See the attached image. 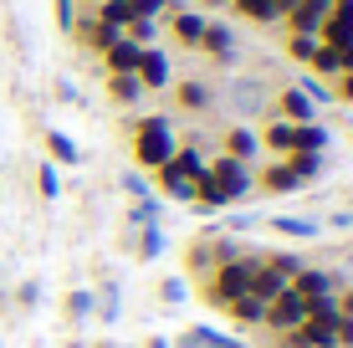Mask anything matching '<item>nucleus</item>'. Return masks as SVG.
Listing matches in <instances>:
<instances>
[{
	"label": "nucleus",
	"instance_id": "f257e3e1",
	"mask_svg": "<svg viewBox=\"0 0 353 348\" xmlns=\"http://www.w3.org/2000/svg\"><path fill=\"white\" fill-rule=\"evenodd\" d=\"M261 261H266V251H261V246H251L246 256H236V261H221V267H210V272H205V282H200V297H205L210 307L236 303V297L251 287V272H256Z\"/></svg>",
	"mask_w": 353,
	"mask_h": 348
},
{
	"label": "nucleus",
	"instance_id": "f03ea898",
	"mask_svg": "<svg viewBox=\"0 0 353 348\" xmlns=\"http://www.w3.org/2000/svg\"><path fill=\"white\" fill-rule=\"evenodd\" d=\"M174 149H179V134H174V118L169 113H149L133 123V164L139 170H159Z\"/></svg>",
	"mask_w": 353,
	"mask_h": 348
},
{
	"label": "nucleus",
	"instance_id": "7ed1b4c3",
	"mask_svg": "<svg viewBox=\"0 0 353 348\" xmlns=\"http://www.w3.org/2000/svg\"><path fill=\"white\" fill-rule=\"evenodd\" d=\"M205 170H210V179L221 185V195L230 205H236V200H251V190H256V164H246V159L215 154V159H205Z\"/></svg>",
	"mask_w": 353,
	"mask_h": 348
},
{
	"label": "nucleus",
	"instance_id": "20e7f679",
	"mask_svg": "<svg viewBox=\"0 0 353 348\" xmlns=\"http://www.w3.org/2000/svg\"><path fill=\"white\" fill-rule=\"evenodd\" d=\"M348 282H353V277H348L343 267H312V261H307V267L292 277V292H302V297L312 303V297H338Z\"/></svg>",
	"mask_w": 353,
	"mask_h": 348
},
{
	"label": "nucleus",
	"instance_id": "39448f33",
	"mask_svg": "<svg viewBox=\"0 0 353 348\" xmlns=\"http://www.w3.org/2000/svg\"><path fill=\"white\" fill-rule=\"evenodd\" d=\"M302 323H307V297L302 292H287L282 297H272V303H266V318H261V328H272L276 338H282V333H297Z\"/></svg>",
	"mask_w": 353,
	"mask_h": 348
},
{
	"label": "nucleus",
	"instance_id": "423d86ee",
	"mask_svg": "<svg viewBox=\"0 0 353 348\" xmlns=\"http://www.w3.org/2000/svg\"><path fill=\"white\" fill-rule=\"evenodd\" d=\"M200 52L210 57V62H221V67H236L241 62V41H236V31H230L225 21H205Z\"/></svg>",
	"mask_w": 353,
	"mask_h": 348
},
{
	"label": "nucleus",
	"instance_id": "0eeeda50",
	"mask_svg": "<svg viewBox=\"0 0 353 348\" xmlns=\"http://www.w3.org/2000/svg\"><path fill=\"white\" fill-rule=\"evenodd\" d=\"M72 36H77V46H82V52H97V57H103V52H108V46H113L123 31H118V26H108V21H97L92 10H82V16H77V26H72Z\"/></svg>",
	"mask_w": 353,
	"mask_h": 348
},
{
	"label": "nucleus",
	"instance_id": "6e6552de",
	"mask_svg": "<svg viewBox=\"0 0 353 348\" xmlns=\"http://www.w3.org/2000/svg\"><path fill=\"white\" fill-rule=\"evenodd\" d=\"M154 185H159L164 200H179V205H194V174H185L174 159H164L159 170H154Z\"/></svg>",
	"mask_w": 353,
	"mask_h": 348
},
{
	"label": "nucleus",
	"instance_id": "1a4fd4ad",
	"mask_svg": "<svg viewBox=\"0 0 353 348\" xmlns=\"http://www.w3.org/2000/svg\"><path fill=\"white\" fill-rule=\"evenodd\" d=\"M169 36H174L179 46H190V52H200V36H205V10H190V6H179V10H169Z\"/></svg>",
	"mask_w": 353,
	"mask_h": 348
},
{
	"label": "nucleus",
	"instance_id": "9d476101",
	"mask_svg": "<svg viewBox=\"0 0 353 348\" xmlns=\"http://www.w3.org/2000/svg\"><path fill=\"white\" fill-rule=\"evenodd\" d=\"M327 6H333V0H297V6L287 10V31H297V36H323Z\"/></svg>",
	"mask_w": 353,
	"mask_h": 348
},
{
	"label": "nucleus",
	"instance_id": "9b49d317",
	"mask_svg": "<svg viewBox=\"0 0 353 348\" xmlns=\"http://www.w3.org/2000/svg\"><path fill=\"white\" fill-rule=\"evenodd\" d=\"M169 77H174V67H169V52H164V46H143V62H139L143 92H164Z\"/></svg>",
	"mask_w": 353,
	"mask_h": 348
},
{
	"label": "nucleus",
	"instance_id": "f8f14e48",
	"mask_svg": "<svg viewBox=\"0 0 353 348\" xmlns=\"http://www.w3.org/2000/svg\"><path fill=\"white\" fill-rule=\"evenodd\" d=\"M323 41L327 46H353V0H333V6H327Z\"/></svg>",
	"mask_w": 353,
	"mask_h": 348
},
{
	"label": "nucleus",
	"instance_id": "ddd939ff",
	"mask_svg": "<svg viewBox=\"0 0 353 348\" xmlns=\"http://www.w3.org/2000/svg\"><path fill=\"white\" fill-rule=\"evenodd\" d=\"M174 103L185 108V113H210V108L221 103V92H215L205 77H190V82H179V88H174Z\"/></svg>",
	"mask_w": 353,
	"mask_h": 348
},
{
	"label": "nucleus",
	"instance_id": "4468645a",
	"mask_svg": "<svg viewBox=\"0 0 353 348\" xmlns=\"http://www.w3.org/2000/svg\"><path fill=\"white\" fill-rule=\"evenodd\" d=\"M266 225L287 241H318L323 236V221H312V215H266Z\"/></svg>",
	"mask_w": 353,
	"mask_h": 348
},
{
	"label": "nucleus",
	"instance_id": "2eb2a0df",
	"mask_svg": "<svg viewBox=\"0 0 353 348\" xmlns=\"http://www.w3.org/2000/svg\"><path fill=\"white\" fill-rule=\"evenodd\" d=\"M230 10H236L241 21H251V26H276V21H287L282 0H230Z\"/></svg>",
	"mask_w": 353,
	"mask_h": 348
},
{
	"label": "nucleus",
	"instance_id": "dca6fc26",
	"mask_svg": "<svg viewBox=\"0 0 353 348\" xmlns=\"http://www.w3.org/2000/svg\"><path fill=\"white\" fill-rule=\"evenodd\" d=\"M276 118H287V123H312V118H318V108H312V103H307V92L292 82V88L276 92Z\"/></svg>",
	"mask_w": 353,
	"mask_h": 348
},
{
	"label": "nucleus",
	"instance_id": "f3484780",
	"mask_svg": "<svg viewBox=\"0 0 353 348\" xmlns=\"http://www.w3.org/2000/svg\"><path fill=\"white\" fill-rule=\"evenodd\" d=\"M327 143H333V134L312 118V123H292V154H327Z\"/></svg>",
	"mask_w": 353,
	"mask_h": 348
},
{
	"label": "nucleus",
	"instance_id": "a211bd4d",
	"mask_svg": "<svg viewBox=\"0 0 353 348\" xmlns=\"http://www.w3.org/2000/svg\"><path fill=\"white\" fill-rule=\"evenodd\" d=\"M128 236H133V256H139V261H159L169 251L164 225H139V231H128Z\"/></svg>",
	"mask_w": 353,
	"mask_h": 348
},
{
	"label": "nucleus",
	"instance_id": "6ab92c4d",
	"mask_svg": "<svg viewBox=\"0 0 353 348\" xmlns=\"http://www.w3.org/2000/svg\"><path fill=\"white\" fill-rule=\"evenodd\" d=\"M256 185L266 190V195H297V190H302V179L292 174V164H287V159H276L272 170H261V174H256Z\"/></svg>",
	"mask_w": 353,
	"mask_h": 348
},
{
	"label": "nucleus",
	"instance_id": "aec40b11",
	"mask_svg": "<svg viewBox=\"0 0 353 348\" xmlns=\"http://www.w3.org/2000/svg\"><path fill=\"white\" fill-rule=\"evenodd\" d=\"M287 287H292V282L282 277V272H276V267H266V261H261V267L251 272V287H246V292L256 297V303H272V297H282Z\"/></svg>",
	"mask_w": 353,
	"mask_h": 348
},
{
	"label": "nucleus",
	"instance_id": "412c9836",
	"mask_svg": "<svg viewBox=\"0 0 353 348\" xmlns=\"http://www.w3.org/2000/svg\"><path fill=\"white\" fill-rule=\"evenodd\" d=\"M225 154H230V159L256 164V154H261V134H256V128H246V123H236V128L225 134Z\"/></svg>",
	"mask_w": 353,
	"mask_h": 348
},
{
	"label": "nucleus",
	"instance_id": "4be33fe9",
	"mask_svg": "<svg viewBox=\"0 0 353 348\" xmlns=\"http://www.w3.org/2000/svg\"><path fill=\"white\" fill-rule=\"evenodd\" d=\"M103 62H108V72H139L143 46H139V41H128V36H118V41L103 52Z\"/></svg>",
	"mask_w": 353,
	"mask_h": 348
},
{
	"label": "nucleus",
	"instance_id": "5701e85b",
	"mask_svg": "<svg viewBox=\"0 0 353 348\" xmlns=\"http://www.w3.org/2000/svg\"><path fill=\"white\" fill-rule=\"evenodd\" d=\"M221 313H225L230 323H236V328H261V318H266V303H256L251 292H241L236 303H225V307H221Z\"/></svg>",
	"mask_w": 353,
	"mask_h": 348
},
{
	"label": "nucleus",
	"instance_id": "b1692460",
	"mask_svg": "<svg viewBox=\"0 0 353 348\" xmlns=\"http://www.w3.org/2000/svg\"><path fill=\"white\" fill-rule=\"evenodd\" d=\"M108 98H113L118 108H133L143 98V82H139V72H108Z\"/></svg>",
	"mask_w": 353,
	"mask_h": 348
},
{
	"label": "nucleus",
	"instance_id": "393cba45",
	"mask_svg": "<svg viewBox=\"0 0 353 348\" xmlns=\"http://www.w3.org/2000/svg\"><path fill=\"white\" fill-rule=\"evenodd\" d=\"M312 77H323V82H338L343 77V46H327V41H318V52H312Z\"/></svg>",
	"mask_w": 353,
	"mask_h": 348
},
{
	"label": "nucleus",
	"instance_id": "a878e982",
	"mask_svg": "<svg viewBox=\"0 0 353 348\" xmlns=\"http://www.w3.org/2000/svg\"><path fill=\"white\" fill-rule=\"evenodd\" d=\"M62 307H67V323L82 328V323H92V313H97V292H92V287H72Z\"/></svg>",
	"mask_w": 353,
	"mask_h": 348
},
{
	"label": "nucleus",
	"instance_id": "bb28decb",
	"mask_svg": "<svg viewBox=\"0 0 353 348\" xmlns=\"http://www.w3.org/2000/svg\"><path fill=\"white\" fill-rule=\"evenodd\" d=\"M97 292V323H118V313H123V287L118 282H103V287H92Z\"/></svg>",
	"mask_w": 353,
	"mask_h": 348
},
{
	"label": "nucleus",
	"instance_id": "cd10ccee",
	"mask_svg": "<svg viewBox=\"0 0 353 348\" xmlns=\"http://www.w3.org/2000/svg\"><path fill=\"white\" fill-rule=\"evenodd\" d=\"M46 159L52 164H82V149L62 134V128H46Z\"/></svg>",
	"mask_w": 353,
	"mask_h": 348
},
{
	"label": "nucleus",
	"instance_id": "c85d7f7f",
	"mask_svg": "<svg viewBox=\"0 0 353 348\" xmlns=\"http://www.w3.org/2000/svg\"><path fill=\"white\" fill-rule=\"evenodd\" d=\"M159 215H164V200L159 195L133 200V205H128V231H139V225H159Z\"/></svg>",
	"mask_w": 353,
	"mask_h": 348
},
{
	"label": "nucleus",
	"instance_id": "c756f323",
	"mask_svg": "<svg viewBox=\"0 0 353 348\" xmlns=\"http://www.w3.org/2000/svg\"><path fill=\"white\" fill-rule=\"evenodd\" d=\"M92 16H97V21H108V26H118V31H128L133 10H128V0H97Z\"/></svg>",
	"mask_w": 353,
	"mask_h": 348
},
{
	"label": "nucleus",
	"instance_id": "7c9ffc66",
	"mask_svg": "<svg viewBox=\"0 0 353 348\" xmlns=\"http://www.w3.org/2000/svg\"><path fill=\"white\" fill-rule=\"evenodd\" d=\"M292 164V174L302 179V185H312V179H323V154H282Z\"/></svg>",
	"mask_w": 353,
	"mask_h": 348
},
{
	"label": "nucleus",
	"instance_id": "2f4dec72",
	"mask_svg": "<svg viewBox=\"0 0 353 348\" xmlns=\"http://www.w3.org/2000/svg\"><path fill=\"white\" fill-rule=\"evenodd\" d=\"M261 143L276 149V154H292V123H287V118H272V123L261 128Z\"/></svg>",
	"mask_w": 353,
	"mask_h": 348
},
{
	"label": "nucleus",
	"instance_id": "473e14b6",
	"mask_svg": "<svg viewBox=\"0 0 353 348\" xmlns=\"http://www.w3.org/2000/svg\"><path fill=\"white\" fill-rule=\"evenodd\" d=\"M266 267H276V272L292 282L302 267H307V256H302V251H266Z\"/></svg>",
	"mask_w": 353,
	"mask_h": 348
},
{
	"label": "nucleus",
	"instance_id": "72a5a7b5",
	"mask_svg": "<svg viewBox=\"0 0 353 348\" xmlns=\"http://www.w3.org/2000/svg\"><path fill=\"white\" fill-rule=\"evenodd\" d=\"M62 164H52V159H41V170H36V190H41V200H57L62 195Z\"/></svg>",
	"mask_w": 353,
	"mask_h": 348
},
{
	"label": "nucleus",
	"instance_id": "f704fd0d",
	"mask_svg": "<svg viewBox=\"0 0 353 348\" xmlns=\"http://www.w3.org/2000/svg\"><path fill=\"white\" fill-rule=\"evenodd\" d=\"M318 41H323V36H297V31H287V57H292V62H312Z\"/></svg>",
	"mask_w": 353,
	"mask_h": 348
},
{
	"label": "nucleus",
	"instance_id": "c9c22d12",
	"mask_svg": "<svg viewBox=\"0 0 353 348\" xmlns=\"http://www.w3.org/2000/svg\"><path fill=\"white\" fill-rule=\"evenodd\" d=\"M128 10H133V21H164L169 10V0H128Z\"/></svg>",
	"mask_w": 353,
	"mask_h": 348
},
{
	"label": "nucleus",
	"instance_id": "e433bc0d",
	"mask_svg": "<svg viewBox=\"0 0 353 348\" xmlns=\"http://www.w3.org/2000/svg\"><path fill=\"white\" fill-rule=\"evenodd\" d=\"M297 88H302V92H307V103H312V108H323V103H333V98H338V92H333V88H327V82H323V77H312V72H307V77H302V82H297Z\"/></svg>",
	"mask_w": 353,
	"mask_h": 348
},
{
	"label": "nucleus",
	"instance_id": "4c0bfd02",
	"mask_svg": "<svg viewBox=\"0 0 353 348\" xmlns=\"http://www.w3.org/2000/svg\"><path fill=\"white\" fill-rule=\"evenodd\" d=\"M52 16H57V26L72 36V26H77V16H82V6H77V0H52Z\"/></svg>",
	"mask_w": 353,
	"mask_h": 348
},
{
	"label": "nucleus",
	"instance_id": "58836bf2",
	"mask_svg": "<svg viewBox=\"0 0 353 348\" xmlns=\"http://www.w3.org/2000/svg\"><path fill=\"white\" fill-rule=\"evenodd\" d=\"M159 297H164L169 307H179V303H185V297H190V287H185V277H164V282H159Z\"/></svg>",
	"mask_w": 353,
	"mask_h": 348
},
{
	"label": "nucleus",
	"instance_id": "ea45409f",
	"mask_svg": "<svg viewBox=\"0 0 353 348\" xmlns=\"http://www.w3.org/2000/svg\"><path fill=\"white\" fill-rule=\"evenodd\" d=\"M118 185H123V195H128V200H143V195H154V190H149V179H143L139 170H128L123 179H118Z\"/></svg>",
	"mask_w": 353,
	"mask_h": 348
},
{
	"label": "nucleus",
	"instance_id": "a19ab883",
	"mask_svg": "<svg viewBox=\"0 0 353 348\" xmlns=\"http://www.w3.org/2000/svg\"><path fill=\"white\" fill-rule=\"evenodd\" d=\"M36 303H41V282H36V277H26V282L16 287V307H26V313H31Z\"/></svg>",
	"mask_w": 353,
	"mask_h": 348
},
{
	"label": "nucleus",
	"instance_id": "79ce46f5",
	"mask_svg": "<svg viewBox=\"0 0 353 348\" xmlns=\"http://www.w3.org/2000/svg\"><path fill=\"white\" fill-rule=\"evenodd\" d=\"M230 103L241 108V113H246V108H256L261 98H256V82H236V88H230Z\"/></svg>",
	"mask_w": 353,
	"mask_h": 348
},
{
	"label": "nucleus",
	"instance_id": "37998d69",
	"mask_svg": "<svg viewBox=\"0 0 353 348\" xmlns=\"http://www.w3.org/2000/svg\"><path fill=\"white\" fill-rule=\"evenodd\" d=\"M333 92H338V98H343V103H353V67L343 72V77H338L333 82Z\"/></svg>",
	"mask_w": 353,
	"mask_h": 348
},
{
	"label": "nucleus",
	"instance_id": "c03bdc74",
	"mask_svg": "<svg viewBox=\"0 0 353 348\" xmlns=\"http://www.w3.org/2000/svg\"><path fill=\"white\" fill-rule=\"evenodd\" d=\"M57 98H62V103H82V92H77V82H57Z\"/></svg>",
	"mask_w": 353,
	"mask_h": 348
},
{
	"label": "nucleus",
	"instance_id": "a18cd8bd",
	"mask_svg": "<svg viewBox=\"0 0 353 348\" xmlns=\"http://www.w3.org/2000/svg\"><path fill=\"white\" fill-rule=\"evenodd\" d=\"M327 225H333V231H353V210H333V215H327Z\"/></svg>",
	"mask_w": 353,
	"mask_h": 348
},
{
	"label": "nucleus",
	"instance_id": "49530a36",
	"mask_svg": "<svg viewBox=\"0 0 353 348\" xmlns=\"http://www.w3.org/2000/svg\"><path fill=\"white\" fill-rule=\"evenodd\" d=\"M251 225H261L256 210H251V215H230V231H251Z\"/></svg>",
	"mask_w": 353,
	"mask_h": 348
},
{
	"label": "nucleus",
	"instance_id": "de8ad7c7",
	"mask_svg": "<svg viewBox=\"0 0 353 348\" xmlns=\"http://www.w3.org/2000/svg\"><path fill=\"white\" fill-rule=\"evenodd\" d=\"M338 348H353V318H338Z\"/></svg>",
	"mask_w": 353,
	"mask_h": 348
},
{
	"label": "nucleus",
	"instance_id": "09e8293b",
	"mask_svg": "<svg viewBox=\"0 0 353 348\" xmlns=\"http://www.w3.org/2000/svg\"><path fill=\"white\" fill-rule=\"evenodd\" d=\"M338 313H343V318H353V282L343 287V292H338Z\"/></svg>",
	"mask_w": 353,
	"mask_h": 348
},
{
	"label": "nucleus",
	"instance_id": "8fccbe9b",
	"mask_svg": "<svg viewBox=\"0 0 353 348\" xmlns=\"http://www.w3.org/2000/svg\"><path fill=\"white\" fill-rule=\"evenodd\" d=\"M343 272H348V277H353V241L343 246Z\"/></svg>",
	"mask_w": 353,
	"mask_h": 348
},
{
	"label": "nucleus",
	"instance_id": "3c124183",
	"mask_svg": "<svg viewBox=\"0 0 353 348\" xmlns=\"http://www.w3.org/2000/svg\"><path fill=\"white\" fill-rule=\"evenodd\" d=\"M143 348H174V343H169V338H159V333H154V338L143 343Z\"/></svg>",
	"mask_w": 353,
	"mask_h": 348
},
{
	"label": "nucleus",
	"instance_id": "603ef678",
	"mask_svg": "<svg viewBox=\"0 0 353 348\" xmlns=\"http://www.w3.org/2000/svg\"><path fill=\"white\" fill-rule=\"evenodd\" d=\"M97 348H133V343H97Z\"/></svg>",
	"mask_w": 353,
	"mask_h": 348
},
{
	"label": "nucleus",
	"instance_id": "864d4df0",
	"mask_svg": "<svg viewBox=\"0 0 353 348\" xmlns=\"http://www.w3.org/2000/svg\"><path fill=\"white\" fill-rule=\"evenodd\" d=\"M6 303H10V297H6V282H0V307H6Z\"/></svg>",
	"mask_w": 353,
	"mask_h": 348
},
{
	"label": "nucleus",
	"instance_id": "5fc2aeb1",
	"mask_svg": "<svg viewBox=\"0 0 353 348\" xmlns=\"http://www.w3.org/2000/svg\"><path fill=\"white\" fill-rule=\"evenodd\" d=\"M77 6H82V10H92V6H97V0H77Z\"/></svg>",
	"mask_w": 353,
	"mask_h": 348
},
{
	"label": "nucleus",
	"instance_id": "6e6d98bb",
	"mask_svg": "<svg viewBox=\"0 0 353 348\" xmlns=\"http://www.w3.org/2000/svg\"><path fill=\"white\" fill-rule=\"evenodd\" d=\"M225 348H246V343H241V338H230V343H225Z\"/></svg>",
	"mask_w": 353,
	"mask_h": 348
},
{
	"label": "nucleus",
	"instance_id": "4d7b16f0",
	"mask_svg": "<svg viewBox=\"0 0 353 348\" xmlns=\"http://www.w3.org/2000/svg\"><path fill=\"white\" fill-rule=\"evenodd\" d=\"M205 6H230V0H205Z\"/></svg>",
	"mask_w": 353,
	"mask_h": 348
},
{
	"label": "nucleus",
	"instance_id": "13d9d810",
	"mask_svg": "<svg viewBox=\"0 0 353 348\" xmlns=\"http://www.w3.org/2000/svg\"><path fill=\"white\" fill-rule=\"evenodd\" d=\"M282 6H287V10H292V6H297V0H282Z\"/></svg>",
	"mask_w": 353,
	"mask_h": 348
},
{
	"label": "nucleus",
	"instance_id": "bf43d9fd",
	"mask_svg": "<svg viewBox=\"0 0 353 348\" xmlns=\"http://www.w3.org/2000/svg\"><path fill=\"white\" fill-rule=\"evenodd\" d=\"M0 348H6V343H0Z\"/></svg>",
	"mask_w": 353,
	"mask_h": 348
}]
</instances>
